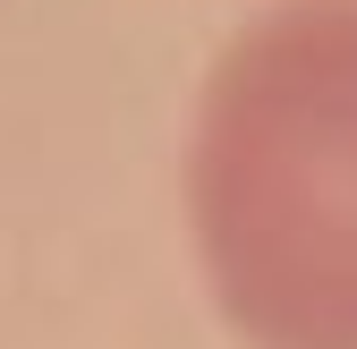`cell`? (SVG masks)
I'll return each instance as SVG.
<instances>
[{"mask_svg":"<svg viewBox=\"0 0 357 349\" xmlns=\"http://www.w3.org/2000/svg\"><path fill=\"white\" fill-rule=\"evenodd\" d=\"M178 205L247 349H357V0H264L221 34Z\"/></svg>","mask_w":357,"mask_h":349,"instance_id":"cell-1","label":"cell"}]
</instances>
